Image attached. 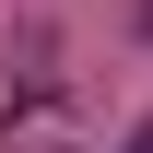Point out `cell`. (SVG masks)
<instances>
[{
    "mask_svg": "<svg viewBox=\"0 0 153 153\" xmlns=\"http://www.w3.org/2000/svg\"><path fill=\"white\" fill-rule=\"evenodd\" d=\"M141 24H153V0H141Z\"/></svg>",
    "mask_w": 153,
    "mask_h": 153,
    "instance_id": "cell-2",
    "label": "cell"
},
{
    "mask_svg": "<svg viewBox=\"0 0 153 153\" xmlns=\"http://www.w3.org/2000/svg\"><path fill=\"white\" fill-rule=\"evenodd\" d=\"M130 153H153V130H141V141H130Z\"/></svg>",
    "mask_w": 153,
    "mask_h": 153,
    "instance_id": "cell-1",
    "label": "cell"
}]
</instances>
